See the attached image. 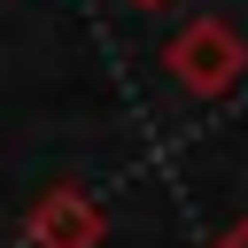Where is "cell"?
<instances>
[{"label": "cell", "instance_id": "obj_1", "mask_svg": "<svg viewBox=\"0 0 248 248\" xmlns=\"http://www.w3.org/2000/svg\"><path fill=\"white\" fill-rule=\"evenodd\" d=\"M163 70L178 78V93L217 101V93H232V85H240L248 46H240V31H232L225 16H194V23H186L170 46H163Z\"/></svg>", "mask_w": 248, "mask_h": 248}, {"label": "cell", "instance_id": "obj_2", "mask_svg": "<svg viewBox=\"0 0 248 248\" xmlns=\"http://www.w3.org/2000/svg\"><path fill=\"white\" fill-rule=\"evenodd\" d=\"M101 232H108V217H101V202L85 186H46L23 209V240L31 248H101Z\"/></svg>", "mask_w": 248, "mask_h": 248}, {"label": "cell", "instance_id": "obj_3", "mask_svg": "<svg viewBox=\"0 0 248 248\" xmlns=\"http://www.w3.org/2000/svg\"><path fill=\"white\" fill-rule=\"evenodd\" d=\"M209 248H248V217H240V225H225V232H217Z\"/></svg>", "mask_w": 248, "mask_h": 248}, {"label": "cell", "instance_id": "obj_4", "mask_svg": "<svg viewBox=\"0 0 248 248\" xmlns=\"http://www.w3.org/2000/svg\"><path fill=\"white\" fill-rule=\"evenodd\" d=\"M132 8H163V0H132Z\"/></svg>", "mask_w": 248, "mask_h": 248}]
</instances>
